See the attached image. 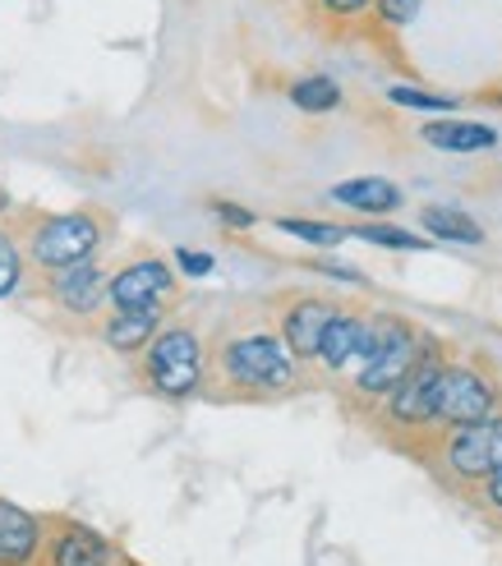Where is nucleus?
Masks as SVG:
<instances>
[{
	"label": "nucleus",
	"mask_w": 502,
	"mask_h": 566,
	"mask_svg": "<svg viewBox=\"0 0 502 566\" xmlns=\"http://www.w3.org/2000/svg\"><path fill=\"white\" fill-rule=\"evenodd\" d=\"M351 240H369L378 249H397V253H420L429 249L425 235H410L401 226H387V221H365V226H351Z\"/></svg>",
	"instance_id": "obj_20"
},
{
	"label": "nucleus",
	"mask_w": 502,
	"mask_h": 566,
	"mask_svg": "<svg viewBox=\"0 0 502 566\" xmlns=\"http://www.w3.org/2000/svg\"><path fill=\"white\" fill-rule=\"evenodd\" d=\"M208 382H221L217 401H276L295 391L300 359L272 327H244L231 332L208 350Z\"/></svg>",
	"instance_id": "obj_1"
},
{
	"label": "nucleus",
	"mask_w": 502,
	"mask_h": 566,
	"mask_svg": "<svg viewBox=\"0 0 502 566\" xmlns=\"http://www.w3.org/2000/svg\"><path fill=\"white\" fill-rule=\"evenodd\" d=\"M448 346L429 342L425 359L415 364L406 374V382L387 396L378 406V419H383V433L393 442H433L438 429H433V401H438V382H442V369H448Z\"/></svg>",
	"instance_id": "obj_4"
},
{
	"label": "nucleus",
	"mask_w": 502,
	"mask_h": 566,
	"mask_svg": "<svg viewBox=\"0 0 502 566\" xmlns=\"http://www.w3.org/2000/svg\"><path fill=\"white\" fill-rule=\"evenodd\" d=\"M125 566H129V562H125Z\"/></svg>",
	"instance_id": "obj_29"
},
{
	"label": "nucleus",
	"mask_w": 502,
	"mask_h": 566,
	"mask_svg": "<svg viewBox=\"0 0 502 566\" xmlns=\"http://www.w3.org/2000/svg\"><path fill=\"white\" fill-rule=\"evenodd\" d=\"M38 566H125V562L116 544L102 539L93 525L61 516V521H46V544Z\"/></svg>",
	"instance_id": "obj_10"
},
{
	"label": "nucleus",
	"mask_w": 502,
	"mask_h": 566,
	"mask_svg": "<svg viewBox=\"0 0 502 566\" xmlns=\"http://www.w3.org/2000/svg\"><path fill=\"white\" fill-rule=\"evenodd\" d=\"M212 212H217V221L221 226H231V231H249L259 217L249 212V208H240V203H227V198H212Z\"/></svg>",
	"instance_id": "obj_24"
},
{
	"label": "nucleus",
	"mask_w": 502,
	"mask_h": 566,
	"mask_svg": "<svg viewBox=\"0 0 502 566\" xmlns=\"http://www.w3.org/2000/svg\"><path fill=\"white\" fill-rule=\"evenodd\" d=\"M420 226L438 240H452V244H484V226L461 212V208H442V203H429L420 208Z\"/></svg>",
	"instance_id": "obj_17"
},
{
	"label": "nucleus",
	"mask_w": 502,
	"mask_h": 566,
	"mask_svg": "<svg viewBox=\"0 0 502 566\" xmlns=\"http://www.w3.org/2000/svg\"><path fill=\"white\" fill-rule=\"evenodd\" d=\"M369 6H378V0H318V10L332 19H359Z\"/></svg>",
	"instance_id": "obj_27"
},
{
	"label": "nucleus",
	"mask_w": 502,
	"mask_h": 566,
	"mask_svg": "<svg viewBox=\"0 0 502 566\" xmlns=\"http://www.w3.org/2000/svg\"><path fill=\"white\" fill-rule=\"evenodd\" d=\"M429 447L457 489H480L493 470H502V410L480 423H466V429L438 433Z\"/></svg>",
	"instance_id": "obj_7"
},
{
	"label": "nucleus",
	"mask_w": 502,
	"mask_h": 566,
	"mask_svg": "<svg viewBox=\"0 0 502 566\" xmlns=\"http://www.w3.org/2000/svg\"><path fill=\"white\" fill-rule=\"evenodd\" d=\"M106 240V221L93 208H79V212H51V217H28V231H23V253H28V268H38L46 276L79 268V263H93V253Z\"/></svg>",
	"instance_id": "obj_3"
},
{
	"label": "nucleus",
	"mask_w": 502,
	"mask_h": 566,
	"mask_svg": "<svg viewBox=\"0 0 502 566\" xmlns=\"http://www.w3.org/2000/svg\"><path fill=\"white\" fill-rule=\"evenodd\" d=\"M420 138L438 153H489L498 148V129L480 120H433L420 129Z\"/></svg>",
	"instance_id": "obj_16"
},
{
	"label": "nucleus",
	"mask_w": 502,
	"mask_h": 566,
	"mask_svg": "<svg viewBox=\"0 0 502 566\" xmlns=\"http://www.w3.org/2000/svg\"><path fill=\"white\" fill-rule=\"evenodd\" d=\"M161 318H166V308H138V314L111 308L106 323H102V346H111L116 355H144L157 342Z\"/></svg>",
	"instance_id": "obj_14"
},
{
	"label": "nucleus",
	"mask_w": 502,
	"mask_h": 566,
	"mask_svg": "<svg viewBox=\"0 0 502 566\" xmlns=\"http://www.w3.org/2000/svg\"><path fill=\"white\" fill-rule=\"evenodd\" d=\"M138 374H144V382L166 396V401H189L194 391H203L208 382V346L203 336L185 327V323H171L157 332V342L144 350V359H138Z\"/></svg>",
	"instance_id": "obj_5"
},
{
	"label": "nucleus",
	"mask_w": 502,
	"mask_h": 566,
	"mask_svg": "<svg viewBox=\"0 0 502 566\" xmlns=\"http://www.w3.org/2000/svg\"><path fill=\"white\" fill-rule=\"evenodd\" d=\"M498 410H502V387L484 364L480 359H448L442 382H438V401H433V429L452 433V429L480 423Z\"/></svg>",
	"instance_id": "obj_6"
},
{
	"label": "nucleus",
	"mask_w": 502,
	"mask_h": 566,
	"mask_svg": "<svg viewBox=\"0 0 502 566\" xmlns=\"http://www.w3.org/2000/svg\"><path fill=\"white\" fill-rule=\"evenodd\" d=\"M276 304H282V308H276V332H282V342L291 346V355L300 364H318L323 336H327L332 318H337L346 304L327 300V295H310V291H291Z\"/></svg>",
	"instance_id": "obj_8"
},
{
	"label": "nucleus",
	"mask_w": 502,
	"mask_h": 566,
	"mask_svg": "<svg viewBox=\"0 0 502 566\" xmlns=\"http://www.w3.org/2000/svg\"><path fill=\"white\" fill-rule=\"evenodd\" d=\"M420 10H425V0H378V6H374V23L378 28H393V33H397V28H410Z\"/></svg>",
	"instance_id": "obj_23"
},
{
	"label": "nucleus",
	"mask_w": 502,
	"mask_h": 566,
	"mask_svg": "<svg viewBox=\"0 0 502 566\" xmlns=\"http://www.w3.org/2000/svg\"><path fill=\"white\" fill-rule=\"evenodd\" d=\"M332 203H342V208H351V212H359V217H369V221H378V217H387V212H397L406 198H401V189L393 185V180H383V176H359V180H342V185H332Z\"/></svg>",
	"instance_id": "obj_15"
},
{
	"label": "nucleus",
	"mask_w": 502,
	"mask_h": 566,
	"mask_svg": "<svg viewBox=\"0 0 502 566\" xmlns=\"http://www.w3.org/2000/svg\"><path fill=\"white\" fill-rule=\"evenodd\" d=\"M276 231H286L314 249H337L342 240H351V226H332V221H310V217H282Z\"/></svg>",
	"instance_id": "obj_19"
},
{
	"label": "nucleus",
	"mask_w": 502,
	"mask_h": 566,
	"mask_svg": "<svg viewBox=\"0 0 502 566\" xmlns=\"http://www.w3.org/2000/svg\"><path fill=\"white\" fill-rule=\"evenodd\" d=\"M387 102L397 106H410V111H438V116H448V111H457V102L448 93H425V88H406V83H397V88H387Z\"/></svg>",
	"instance_id": "obj_22"
},
{
	"label": "nucleus",
	"mask_w": 502,
	"mask_h": 566,
	"mask_svg": "<svg viewBox=\"0 0 502 566\" xmlns=\"http://www.w3.org/2000/svg\"><path fill=\"white\" fill-rule=\"evenodd\" d=\"M166 300H176V272L157 253L125 263L121 272H111L106 286V304L121 308V314H138V308H161Z\"/></svg>",
	"instance_id": "obj_9"
},
{
	"label": "nucleus",
	"mask_w": 502,
	"mask_h": 566,
	"mask_svg": "<svg viewBox=\"0 0 502 566\" xmlns=\"http://www.w3.org/2000/svg\"><path fill=\"white\" fill-rule=\"evenodd\" d=\"M46 544V521L0 497V566H38Z\"/></svg>",
	"instance_id": "obj_11"
},
{
	"label": "nucleus",
	"mask_w": 502,
	"mask_h": 566,
	"mask_svg": "<svg viewBox=\"0 0 502 566\" xmlns=\"http://www.w3.org/2000/svg\"><path fill=\"white\" fill-rule=\"evenodd\" d=\"M291 102L300 111H310V116H327V111L342 106V88H337V78L310 74V78H295L291 83Z\"/></svg>",
	"instance_id": "obj_18"
},
{
	"label": "nucleus",
	"mask_w": 502,
	"mask_h": 566,
	"mask_svg": "<svg viewBox=\"0 0 502 566\" xmlns=\"http://www.w3.org/2000/svg\"><path fill=\"white\" fill-rule=\"evenodd\" d=\"M475 493H480V506H484V512L502 521V470H493V474L484 479V484H480Z\"/></svg>",
	"instance_id": "obj_26"
},
{
	"label": "nucleus",
	"mask_w": 502,
	"mask_h": 566,
	"mask_svg": "<svg viewBox=\"0 0 502 566\" xmlns=\"http://www.w3.org/2000/svg\"><path fill=\"white\" fill-rule=\"evenodd\" d=\"M365 336H369V314H355V308H342L332 318L327 336H323V350H318V369L323 374H351L359 350H365Z\"/></svg>",
	"instance_id": "obj_13"
},
{
	"label": "nucleus",
	"mask_w": 502,
	"mask_h": 566,
	"mask_svg": "<svg viewBox=\"0 0 502 566\" xmlns=\"http://www.w3.org/2000/svg\"><path fill=\"white\" fill-rule=\"evenodd\" d=\"M433 336L420 332L410 318L397 314H369V336H365V350H359L355 369H351V391L359 406H383L393 396L406 374L425 359Z\"/></svg>",
	"instance_id": "obj_2"
},
{
	"label": "nucleus",
	"mask_w": 502,
	"mask_h": 566,
	"mask_svg": "<svg viewBox=\"0 0 502 566\" xmlns=\"http://www.w3.org/2000/svg\"><path fill=\"white\" fill-rule=\"evenodd\" d=\"M23 272H28V253L23 244L10 235V231H0V300L14 295L23 286Z\"/></svg>",
	"instance_id": "obj_21"
},
{
	"label": "nucleus",
	"mask_w": 502,
	"mask_h": 566,
	"mask_svg": "<svg viewBox=\"0 0 502 566\" xmlns=\"http://www.w3.org/2000/svg\"><path fill=\"white\" fill-rule=\"evenodd\" d=\"M176 268L185 276H208L217 268V259H212V253H203V249H176Z\"/></svg>",
	"instance_id": "obj_25"
},
{
	"label": "nucleus",
	"mask_w": 502,
	"mask_h": 566,
	"mask_svg": "<svg viewBox=\"0 0 502 566\" xmlns=\"http://www.w3.org/2000/svg\"><path fill=\"white\" fill-rule=\"evenodd\" d=\"M106 286H111V276L97 263H79L51 276V300L74 318H97L106 304Z\"/></svg>",
	"instance_id": "obj_12"
},
{
	"label": "nucleus",
	"mask_w": 502,
	"mask_h": 566,
	"mask_svg": "<svg viewBox=\"0 0 502 566\" xmlns=\"http://www.w3.org/2000/svg\"><path fill=\"white\" fill-rule=\"evenodd\" d=\"M498 102H502V93H498Z\"/></svg>",
	"instance_id": "obj_28"
}]
</instances>
